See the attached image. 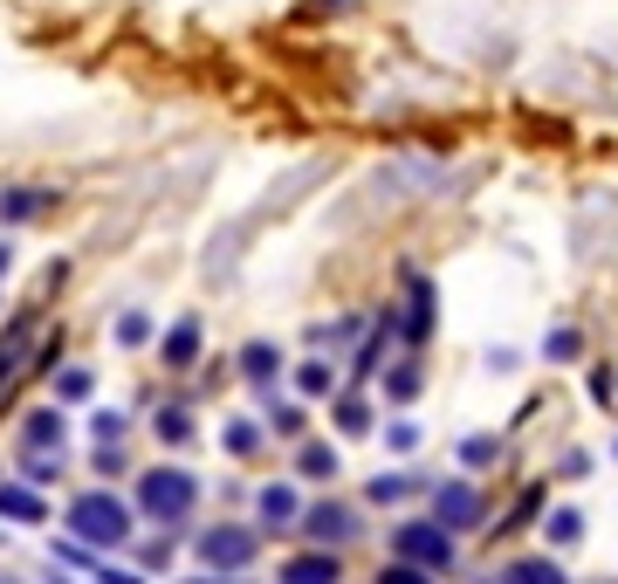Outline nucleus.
<instances>
[{
  "instance_id": "obj_21",
  "label": "nucleus",
  "mask_w": 618,
  "mask_h": 584,
  "mask_svg": "<svg viewBox=\"0 0 618 584\" xmlns=\"http://www.w3.org/2000/svg\"><path fill=\"white\" fill-rule=\"evenodd\" d=\"M460 461H468V468H488V461H495V440H481V434H474L468 447H460Z\"/></svg>"
},
{
  "instance_id": "obj_12",
  "label": "nucleus",
  "mask_w": 618,
  "mask_h": 584,
  "mask_svg": "<svg viewBox=\"0 0 618 584\" xmlns=\"http://www.w3.org/2000/svg\"><path fill=\"white\" fill-rule=\"evenodd\" d=\"M426 330H433V289H426V283H412V317H405V337L420 344Z\"/></svg>"
},
{
  "instance_id": "obj_3",
  "label": "nucleus",
  "mask_w": 618,
  "mask_h": 584,
  "mask_svg": "<svg viewBox=\"0 0 618 584\" xmlns=\"http://www.w3.org/2000/svg\"><path fill=\"white\" fill-rule=\"evenodd\" d=\"M392 550L405 557V564H420V571H447L454 564V543H447V523H405Z\"/></svg>"
},
{
  "instance_id": "obj_2",
  "label": "nucleus",
  "mask_w": 618,
  "mask_h": 584,
  "mask_svg": "<svg viewBox=\"0 0 618 584\" xmlns=\"http://www.w3.org/2000/svg\"><path fill=\"white\" fill-rule=\"evenodd\" d=\"M69 529L83 543H111L117 550L124 537H131V509H124L117 495H83V502H69Z\"/></svg>"
},
{
  "instance_id": "obj_14",
  "label": "nucleus",
  "mask_w": 618,
  "mask_h": 584,
  "mask_svg": "<svg viewBox=\"0 0 618 584\" xmlns=\"http://www.w3.org/2000/svg\"><path fill=\"white\" fill-rule=\"evenodd\" d=\"M262 523H296V489H262Z\"/></svg>"
},
{
  "instance_id": "obj_20",
  "label": "nucleus",
  "mask_w": 618,
  "mask_h": 584,
  "mask_svg": "<svg viewBox=\"0 0 618 584\" xmlns=\"http://www.w3.org/2000/svg\"><path fill=\"white\" fill-rule=\"evenodd\" d=\"M337 420H344V434H365V426H371V413H365L357 399H344V405H337Z\"/></svg>"
},
{
  "instance_id": "obj_13",
  "label": "nucleus",
  "mask_w": 618,
  "mask_h": 584,
  "mask_svg": "<svg viewBox=\"0 0 618 584\" xmlns=\"http://www.w3.org/2000/svg\"><path fill=\"white\" fill-rule=\"evenodd\" d=\"M199 358V330L193 323H179L172 337H165V365H193Z\"/></svg>"
},
{
  "instance_id": "obj_9",
  "label": "nucleus",
  "mask_w": 618,
  "mask_h": 584,
  "mask_svg": "<svg viewBox=\"0 0 618 584\" xmlns=\"http://www.w3.org/2000/svg\"><path fill=\"white\" fill-rule=\"evenodd\" d=\"M502 584H571V577H563L550 557H523V564H508V571H502Z\"/></svg>"
},
{
  "instance_id": "obj_26",
  "label": "nucleus",
  "mask_w": 618,
  "mask_h": 584,
  "mask_svg": "<svg viewBox=\"0 0 618 584\" xmlns=\"http://www.w3.org/2000/svg\"><path fill=\"white\" fill-rule=\"evenodd\" d=\"M0 268H8V241H0Z\"/></svg>"
},
{
  "instance_id": "obj_19",
  "label": "nucleus",
  "mask_w": 618,
  "mask_h": 584,
  "mask_svg": "<svg viewBox=\"0 0 618 584\" xmlns=\"http://www.w3.org/2000/svg\"><path fill=\"white\" fill-rule=\"evenodd\" d=\"M550 537H557V543H577V537H584V523H577L571 509H557V516H550Z\"/></svg>"
},
{
  "instance_id": "obj_25",
  "label": "nucleus",
  "mask_w": 618,
  "mask_h": 584,
  "mask_svg": "<svg viewBox=\"0 0 618 584\" xmlns=\"http://www.w3.org/2000/svg\"><path fill=\"white\" fill-rule=\"evenodd\" d=\"M227 447L248 454V447H254V426H248V420H241V426H227Z\"/></svg>"
},
{
  "instance_id": "obj_23",
  "label": "nucleus",
  "mask_w": 618,
  "mask_h": 584,
  "mask_svg": "<svg viewBox=\"0 0 618 584\" xmlns=\"http://www.w3.org/2000/svg\"><path fill=\"white\" fill-rule=\"evenodd\" d=\"M550 358H577V330H557V337H550Z\"/></svg>"
},
{
  "instance_id": "obj_4",
  "label": "nucleus",
  "mask_w": 618,
  "mask_h": 584,
  "mask_svg": "<svg viewBox=\"0 0 618 584\" xmlns=\"http://www.w3.org/2000/svg\"><path fill=\"white\" fill-rule=\"evenodd\" d=\"M199 557L234 571V564H248V557H254V537H248V529H234V523H220V529H206V537H199Z\"/></svg>"
},
{
  "instance_id": "obj_27",
  "label": "nucleus",
  "mask_w": 618,
  "mask_h": 584,
  "mask_svg": "<svg viewBox=\"0 0 618 584\" xmlns=\"http://www.w3.org/2000/svg\"><path fill=\"white\" fill-rule=\"evenodd\" d=\"M0 584H14V577H0Z\"/></svg>"
},
{
  "instance_id": "obj_11",
  "label": "nucleus",
  "mask_w": 618,
  "mask_h": 584,
  "mask_svg": "<svg viewBox=\"0 0 618 584\" xmlns=\"http://www.w3.org/2000/svg\"><path fill=\"white\" fill-rule=\"evenodd\" d=\"M241 371L254 378V386H268V378L282 371V358H275V344H248V351H241Z\"/></svg>"
},
{
  "instance_id": "obj_22",
  "label": "nucleus",
  "mask_w": 618,
  "mask_h": 584,
  "mask_svg": "<svg viewBox=\"0 0 618 584\" xmlns=\"http://www.w3.org/2000/svg\"><path fill=\"white\" fill-rule=\"evenodd\" d=\"M412 392H420V371H412V365L392 371V399H412Z\"/></svg>"
},
{
  "instance_id": "obj_24",
  "label": "nucleus",
  "mask_w": 618,
  "mask_h": 584,
  "mask_svg": "<svg viewBox=\"0 0 618 584\" xmlns=\"http://www.w3.org/2000/svg\"><path fill=\"white\" fill-rule=\"evenodd\" d=\"M302 392H330V371L323 365H302Z\"/></svg>"
},
{
  "instance_id": "obj_8",
  "label": "nucleus",
  "mask_w": 618,
  "mask_h": 584,
  "mask_svg": "<svg viewBox=\"0 0 618 584\" xmlns=\"http://www.w3.org/2000/svg\"><path fill=\"white\" fill-rule=\"evenodd\" d=\"M0 516H8V523H42L48 502H42L35 489H0Z\"/></svg>"
},
{
  "instance_id": "obj_5",
  "label": "nucleus",
  "mask_w": 618,
  "mask_h": 584,
  "mask_svg": "<svg viewBox=\"0 0 618 584\" xmlns=\"http://www.w3.org/2000/svg\"><path fill=\"white\" fill-rule=\"evenodd\" d=\"M433 523H447V529H468V523H481V495L468 489V481H447V489L433 495Z\"/></svg>"
},
{
  "instance_id": "obj_18",
  "label": "nucleus",
  "mask_w": 618,
  "mask_h": 584,
  "mask_svg": "<svg viewBox=\"0 0 618 584\" xmlns=\"http://www.w3.org/2000/svg\"><path fill=\"white\" fill-rule=\"evenodd\" d=\"M405 489H412V481H405V474H378V481H371V502H399Z\"/></svg>"
},
{
  "instance_id": "obj_16",
  "label": "nucleus",
  "mask_w": 618,
  "mask_h": 584,
  "mask_svg": "<svg viewBox=\"0 0 618 584\" xmlns=\"http://www.w3.org/2000/svg\"><path fill=\"white\" fill-rule=\"evenodd\" d=\"M378 584H433V577H426L420 564H385V571H378Z\"/></svg>"
},
{
  "instance_id": "obj_10",
  "label": "nucleus",
  "mask_w": 618,
  "mask_h": 584,
  "mask_svg": "<svg viewBox=\"0 0 618 584\" xmlns=\"http://www.w3.org/2000/svg\"><path fill=\"white\" fill-rule=\"evenodd\" d=\"M351 529H357V516L351 509H337V502H323V509H309V537H351Z\"/></svg>"
},
{
  "instance_id": "obj_15",
  "label": "nucleus",
  "mask_w": 618,
  "mask_h": 584,
  "mask_svg": "<svg viewBox=\"0 0 618 584\" xmlns=\"http://www.w3.org/2000/svg\"><path fill=\"white\" fill-rule=\"evenodd\" d=\"M302 474H337V454H330V447H302Z\"/></svg>"
},
{
  "instance_id": "obj_1",
  "label": "nucleus",
  "mask_w": 618,
  "mask_h": 584,
  "mask_svg": "<svg viewBox=\"0 0 618 584\" xmlns=\"http://www.w3.org/2000/svg\"><path fill=\"white\" fill-rule=\"evenodd\" d=\"M193 502H199V489H193L186 468H151V474L138 481V509H145L151 523H186Z\"/></svg>"
},
{
  "instance_id": "obj_17",
  "label": "nucleus",
  "mask_w": 618,
  "mask_h": 584,
  "mask_svg": "<svg viewBox=\"0 0 618 584\" xmlns=\"http://www.w3.org/2000/svg\"><path fill=\"white\" fill-rule=\"evenodd\" d=\"M186 434H193V420L179 413V405H172V413H159V440H186Z\"/></svg>"
},
{
  "instance_id": "obj_7",
  "label": "nucleus",
  "mask_w": 618,
  "mask_h": 584,
  "mask_svg": "<svg viewBox=\"0 0 618 584\" xmlns=\"http://www.w3.org/2000/svg\"><path fill=\"white\" fill-rule=\"evenodd\" d=\"M21 447H28V454H48V447H56V454H62V413H35L28 426H21Z\"/></svg>"
},
{
  "instance_id": "obj_6",
  "label": "nucleus",
  "mask_w": 618,
  "mask_h": 584,
  "mask_svg": "<svg viewBox=\"0 0 618 584\" xmlns=\"http://www.w3.org/2000/svg\"><path fill=\"white\" fill-rule=\"evenodd\" d=\"M337 557H296V564H282V584H337Z\"/></svg>"
}]
</instances>
